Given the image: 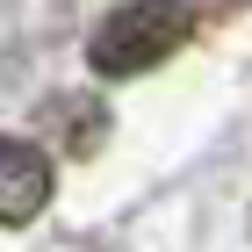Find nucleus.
Instances as JSON below:
<instances>
[{"label":"nucleus","mask_w":252,"mask_h":252,"mask_svg":"<svg viewBox=\"0 0 252 252\" xmlns=\"http://www.w3.org/2000/svg\"><path fill=\"white\" fill-rule=\"evenodd\" d=\"M188 36H194V7L188 0H123V7H108L94 22L87 65L101 79H137L152 65H166Z\"/></svg>","instance_id":"f257e3e1"},{"label":"nucleus","mask_w":252,"mask_h":252,"mask_svg":"<svg viewBox=\"0 0 252 252\" xmlns=\"http://www.w3.org/2000/svg\"><path fill=\"white\" fill-rule=\"evenodd\" d=\"M51 188H58L51 152L15 137V130H0V223H36L51 209Z\"/></svg>","instance_id":"f03ea898"},{"label":"nucleus","mask_w":252,"mask_h":252,"mask_svg":"<svg viewBox=\"0 0 252 252\" xmlns=\"http://www.w3.org/2000/svg\"><path fill=\"white\" fill-rule=\"evenodd\" d=\"M209 7H245V0H209Z\"/></svg>","instance_id":"7ed1b4c3"}]
</instances>
